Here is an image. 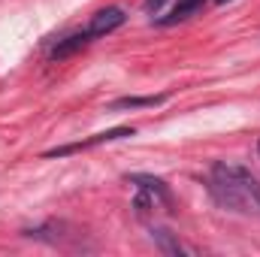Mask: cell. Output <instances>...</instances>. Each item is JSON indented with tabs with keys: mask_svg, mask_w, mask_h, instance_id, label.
<instances>
[{
	"mask_svg": "<svg viewBox=\"0 0 260 257\" xmlns=\"http://www.w3.org/2000/svg\"><path fill=\"white\" fill-rule=\"evenodd\" d=\"M167 103V94H157V97H118L109 103V112H121V109H151V106H160Z\"/></svg>",
	"mask_w": 260,
	"mask_h": 257,
	"instance_id": "9",
	"label": "cell"
},
{
	"mask_svg": "<svg viewBox=\"0 0 260 257\" xmlns=\"http://www.w3.org/2000/svg\"><path fill=\"white\" fill-rule=\"evenodd\" d=\"M209 194L218 206L239 212V215H260V185L257 179L236 164L218 160L209 176Z\"/></svg>",
	"mask_w": 260,
	"mask_h": 257,
	"instance_id": "1",
	"label": "cell"
},
{
	"mask_svg": "<svg viewBox=\"0 0 260 257\" xmlns=\"http://www.w3.org/2000/svg\"><path fill=\"white\" fill-rule=\"evenodd\" d=\"M127 21V12L121 6H106V9H97L88 21V34L91 37H106L112 30H118L121 24Z\"/></svg>",
	"mask_w": 260,
	"mask_h": 257,
	"instance_id": "5",
	"label": "cell"
},
{
	"mask_svg": "<svg viewBox=\"0 0 260 257\" xmlns=\"http://www.w3.org/2000/svg\"><path fill=\"white\" fill-rule=\"evenodd\" d=\"M215 3H230V0H215Z\"/></svg>",
	"mask_w": 260,
	"mask_h": 257,
	"instance_id": "11",
	"label": "cell"
},
{
	"mask_svg": "<svg viewBox=\"0 0 260 257\" xmlns=\"http://www.w3.org/2000/svg\"><path fill=\"white\" fill-rule=\"evenodd\" d=\"M148 236H151V242L157 245V251H164V254H170V257L188 254V251H185V245H182L170 230H164V227H151V230H148Z\"/></svg>",
	"mask_w": 260,
	"mask_h": 257,
	"instance_id": "7",
	"label": "cell"
},
{
	"mask_svg": "<svg viewBox=\"0 0 260 257\" xmlns=\"http://www.w3.org/2000/svg\"><path fill=\"white\" fill-rule=\"evenodd\" d=\"M124 179H127L130 185H136L139 191L151 194L157 206H164V209H173V191L167 188V182H164V179H157V176H148V173H127Z\"/></svg>",
	"mask_w": 260,
	"mask_h": 257,
	"instance_id": "4",
	"label": "cell"
},
{
	"mask_svg": "<svg viewBox=\"0 0 260 257\" xmlns=\"http://www.w3.org/2000/svg\"><path fill=\"white\" fill-rule=\"evenodd\" d=\"M203 3H206V0H179L164 18H157V24H179V21H185V18L197 15V12L203 9Z\"/></svg>",
	"mask_w": 260,
	"mask_h": 257,
	"instance_id": "8",
	"label": "cell"
},
{
	"mask_svg": "<svg viewBox=\"0 0 260 257\" xmlns=\"http://www.w3.org/2000/svg\"><path fill=\"white\" fill-rule=\"evenodd\" d=\"M64 221H46V224H37V227H24L21 233L27 239H37V242H49V245H58V248H82V233H67Z\"/></svg>",
	"mask_w": 260,
	"mask_h": 257,
	"instance_id": "2",
	"label": "cell"
},
{
	"mask_svg": "<svg viewBox=\"0 0 260 257\" xmlns=\"http://www.w3.org/2000/svg\"><path fill=\"white\" fill-rule=\"evenodd\" d=\"M164 3H167V0H145V9H148V12H157Z\"/></svg>",
	"mask_w": 260,
	"mask_h": 257,
	"instance_id": "10",
	"label": "cell"
},
{
	"mask_svg": "<svg viewBox=\"0 0 260 257\" xmlns=\"http://www.w3.org/2000/svg\"><path fill=\"white\" fill-rule=\"evenodd\" d=\"M94 37L88 34V27L85 30H76V34H70V37H64V40H58L55 46H52V52H49V58L52 61H64V58H70V55H76V52H82L88 43H91Z\"/></svg>",
	"mask_w": 260,
	"mask_h": 257,
	"instance_id": "6",
	"label": "cell"
},
{
	"mask_svg": "<svg viewBox=\"0 0 260 257\" xmlns=\"http://www.w3.org/2000/svg\"><path fill=\"white\" fill-rule=\"evenodd\" d=\"M127 136H136L133 127H112L103 130L91 139H82V142H70V145H58V148H49L43 157H64V154H73V151H85V148H94V145H103V142H115V139H127Z\"/></svg>",
	"mask_w": 260,
	"mask_h": 257,
	"instance_id": "3",
	"label": "cell"
}]
</instances>
